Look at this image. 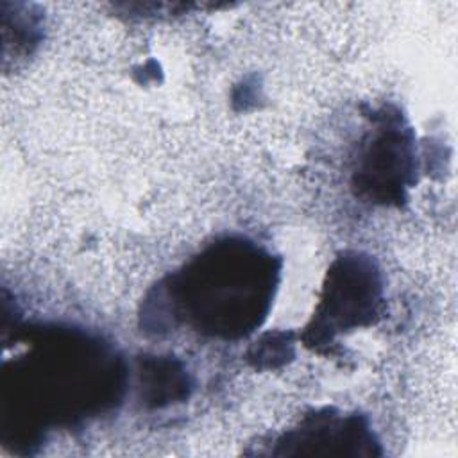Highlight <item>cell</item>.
<instances>
[{"label":"cell","instance_id":"1","mask_svg":"<svg viewBox=\"0 0 458 458\" xmlns=\"http://www.w3.org/2000/svg\"><path fill=\"white\" fill-rule=\"evenodd\" d=\"M190 274L188 293H202V301L191 302L195 317L200 313L209 320L213 333L231 335L256 324L261 311L259 295L268 293V286H258V281L243 284V277L258 272L268 263L259 252H252L243 245H225L216 254L211 252Z\"/></svg>","mask_w":458,"mask_h":458},{"label":"cell","instance_id":"2","mask_svg":"<svg viewBox=\"0 0 458 458\" xmlns=\"http://www.w3.org/2000/svg\"><path fill=\"white\" fill-rule=\"evenodd\" d=\"M377 292V277L370 265L358 259H344L329 276L324 313L320 315L329 318V324H326L329 335L361 324L374 311Z\"/></svg>","mask_w":458,"mask_h":458}]
</instances>
